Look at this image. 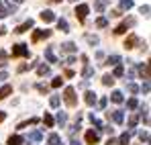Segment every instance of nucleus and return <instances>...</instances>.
<instances>
[{
	"label": "nucleus",
	"instance_id": "43",
	"mask_svg": "<svg viewBox=\"0 0 151 145\" xmlns=\"http://www.w3.org/2000/svg\"><path fill=\"white\" fill-rule=\"evenodd\" d=\"M70 145H82V143H80L78 139H72V143H70Z\"/></svg>",
	"mask_w": 151,
	"mask_h": 145
},
{
	"label": "nucleus",
	"instance_id": "45",
	"mask_svg": "<svg viewBox=\"0 0 151 145\" xmlns=\"http://www.w3.org/2000/svg\"><path fill=\"white\" fill-rule=\"evenodd\" d=\"M14 2H19V4H21V2H25V0H14Z\"/></svg>",
	"mask_w": 151,
	"mask_h": 145
},
{
	"label": "nucleus",
	"instance_id": "25",
	"mask_svg": "<svg viewBox=\"0 0 151 145\" xmlns=\"http://www.w3.org/2000/svg\"><path fill=\"white\" fill-rule=\"evenodd\" d=\"M86 41H88L90 45H98V37H96V35H88V37H86Z\"/></svg>",
	"mask_w": 151,
	"mask_h": 145
},
{
	"label": "nucleus",
	"instance_id": "11",
	"mask_svg": "<svg viewBox=\"0 0 151 145\" xmlns=\"http://www.w3.org/2000/svg\"><path fill=\"white\" fill-rule=\"evenodd\" d=\"M41 19H43L45 23H51V21H55V14H53L51 10H43V12H41Z\"/></svg>",
	"mask_w": 151,
	"mask_h": 145
},
{
	"label": "nucleus",
	"instance_id": "35",
	"mask_svg": "<svg viewBox=\"0 0 151 145\" xmlns=\"http://www.w3.org/2000/svg\"><path fill=\"white\" fill-rule=\"evenodd\" d=\"M123 74H125V70H123V66H119V68L114 70V76H116V78H121Z\"/></svg>",
	"mask_w": 151,
	"mask_h": 145
},
{
	"label": "nucleus",
	"instance_id": "42",
	"mask_svg": "<svg viewBox=\"0 0 151 145\" xmlns=\"http://www.w3.org/2000/svg\"><path fill=\"white\" fill-rule=\"evenodd\" d=\"M2 80H6V72H0V82Z\"/></svg>",
	"mask_w": 151,
	"mask_h": 145
},
{
	"label": "nucleus",
	"instance_id": "41",
	"mask_svg": "<svg viewBox=\"0 0 151 145\" xmlns=\"http://www.w3.org/2000/svg\"><path fill=\"white\" fill-rule=\"evenodd\" d=\"M98 104H100V108H104V106H106V98H100V102H98Z\"/></svg>",
	"mask_w": 151,
	"mask_h": 145
},
{
	"label": "nucleus",
	"instance_id": "16",
	"mask_svg": "<svg viewBox=\"0 0 151 145\" xmlns=\"http://www.w3.org/2000/svg\"><path fill=\"white\" fill-rule=\"evenodd\" d=\"M94 102H96V94H94V92H88V94H86V104L92 106Z\"/></svg>",
	"mask_w": 151,
	"mask_h": 145
},
{
	"label": "nucleus",
	"instance_id": "47",
	"mask_svg": "<svg viewBox=\"0 0 151 145\" xmlns=\"http://www.w3.org/2000/svg\"><path fill=\"white\" fill-rule=\"evenodd\" d=\"M72 2H76V0H72Z\"/></svg>",
	"mask_w": 151,
	"mask_h": 145
},
{
	"label": "nucleus",
	"instance_id": "33",
	"mask_svg": "<svg viewBox=\"0 0 151 145\" xmlns=\"http://www.w3.org/2000/svg\"><path fill=\"white\" fill-rule=\"evenodd\" d=\"M139 12H141L143 17H147V14H149V6H147V4H145V6H141V8H139Z\"/></svg>",
	"mask_w": 151,
	"mask_h": 145
},
{
	"label": "nucleus",
	"instance_id": "14",
	"mask_svg": "<svg viewBox=\"0 0 151 145\" xmlns=\"http://www.w3.org/2000/svg\"><path fill=\"white\" fill-rule=\"evenodd\" d=\"M10 92H12V86H2V88H0V100H2V98H6Z\"/></svg>",
	"mask_w": 151,
	"mask_h": 145
},
{
	"label": "nucleus",
	"instance_id": "21",
	"mask_svg": "<svg viewBox=\"0 0 151 145\" xmlns=\"http://www.w3.org/2000/svg\"><path fill=\"white\" fill-rule=\"evenodd\" d=\"M102 84H104V86H112V84H114V78H112V76H108V74H106V76H104V78H102Z\"/></svg>",
	"mask_w": 151,
	"mask_h": 145
},
{
	"label": "nucleus",
	"instance_id": "12",
	"mask_svg": "<svg viewBox=\"0 0 151 145\" xmlns=\"http://www.w3.org/2000/svg\"><path fill=\"white\" fill-rule=\"evenodd\" d=\"M137 43H139V37H137V35H131V37H129V39H127V43H125V47H135V45H137Z\"/></svg>",
	"mask_w": 151,
	"mask_h": 145
},
{
	"label": "nucleus",
	"instance_id": "9",
	"mask_svg": "<svg viewBox=\"0 0 151 145\" xmlns=\"http://www.w3.org/2000/svg\"><path fill=\"white\" fill-rule=\"evenodd\" d=\"M45 57H47L49 63H57V57H55V53H53V49H51V47L45 49Z\"/></svg>",
	"mask_w": 151,
	"mask_h": 145
},
{
	"label": "nucleus",
	"instance_id": "24",
	"mask_svg": "<svg viewBox=\"0 0 151 145\" xmlns=\"http://www.w3.org/2000/svg\"><path fill=\"white\" fill-rule=\"evenodd\" d=\"M84 78H90V76H94V68H90V66H86V68H84Z\"/></svg>",
	"mask_w": 151,
	"mask_h": 145
},
{
	"label": "nucleus",
	"instance_id": "8",
	"mask_svg": "<svg viewBox=\"0 0 151 145\" xmlns=\"http://www.w3.org/2000/svg\"><path fill=\"white\" fill-rule=\"evenodd\" d=\"M86 141H88V143H98V133H94V131H88V133H86Z\"/></svg>",
	"mask_w": 151,
	"mask_h": 145
},
{
	"label": "nucleus",
	"instance_id": "6",
	"mask_svg": "<svg viewBox=\"0 0 151 145\" xmlns=\"http://www.w3.org/2000/svg\"><path fill=\"white\" fill-rule=\"evenodd\" d=\"M108 2H110V0H96V2H94V10H96V12H104V8L108 6Z\"/></svg>",
	"mask_w": 151,
	"mask_h": 145
},
{
	"label": "nucleus",
	"instance_id": "18",
	"mask_svg": "<svg viewBox=\"0 0 151 145\" xmlns=\"http://www.w3.org/2000/svg\"><path fill=\"white\" fill-rule=\"evenodd\" d=\"M61 49H63V51H68V53H74V51H76V45L68 41V43H63V45H61Z\"/></svg>",
	"mask_w": 151,
	"mask_h": 145
},
{
	"label": "nucleus",
	"instance_id": "20",
	"mask_svg": "<svg viewBox=\"0 0 151 145\" xmlns=\"http://www.w3.org/2000/svg\"><path fill=\"white\" fill-rule=\"evenodd\" d=\"M119 61H121V57H119V55H112V57L106 59V66H116Z\"/></svg>",
	"mask_w": 151,
	"mask_h": 145
},
{
	"label": "nucleus",
	"instance_id": "39",
	"mask_svg": "<svg viewBox=\"0 0 151 145\" xmlns=\"http://www.w3.org/2000/svg\"><path fill=\"white\" fill-rule=\"evenodd\" d=\"M135 125H137V117H131V121H129V127H131V129H133V127H135Z\"/></svg>",
	"mask_w": 151,
	"mask_h": 145
},
{
	"label": "nucleus",
	"instance_id": "38",
	"mask_svg": "<svg viewBox=\"0 0 151 145\" xmlns=\"http://www.w3.org/2000/svg\"><path fill=\"white\" fill-rule=\"evenodd\" d=\"M127 90H129V92H137V90H139V88H137V86H135V84H129V86H127Z\"/></svg>",
	"mask_w": 151,
	"mask_h": 145
},
{
	"label": "nucleus",
	"instance_id": "5",
	"mask_svg": "<svg viewBox=\"0 0 151 145\" xmlns=\"http://www.w3.org/2000/svg\"><path fill=\"white\" fill-rule=\"evenodd\" d=\"M108 117L116 123V125H121L123 123V110H112V113H108Z\"/></svg>",
	"mask_w": 151,
	"mask_h": 145
},
{
	"label": "nucleus",
	"instance_id": "31",
	"mask_svg": "<svg viewBox=\"0 0 151 145\" xmlns=\"http://www.w3.org/2000/svg\"><path fill=\"white\" fill-rule=\"evenodd\" d=\"M2 66H6V53L0 49V68H2Z\"/></svg>",
	"mask_w": 151,
	"mask_h": 145
},
{
	"label": "nucleus",
	"instance_id": "44",
	"mask_svg": "<svg viewBox=\"0 0 151 145\" xmlns=\"http://www.w3.org/2000/svg\"><path fill=\"white\" fill-rule=\"evenodd\" d=\"M4 119H6V115H4V113L0 110V121H4Z\"/></svg>",
	"mask_w": 151,
	"mask_h": 145
},
{
	"label": "nucleus",
	"instance_id": "3",
	"mask_svg": "<svg viewBox=\"0 0 151 145\" xmlns=\"http://www.w3.org/2000/svg\"><path fill=\"white\" fill-rule=\"evenodd\" d=\"M88 12H90V6H88V4H80V6L76 8V17H78L80 21H84Z\"/></svg>",
	"mask_w": 151,
	"mask_h": 145
},
{
	"label": "nucleus",
	"instance_id": "17",
	"mask_svg": "<svg viewBox=\"0 0 151 145\" xmlns=\"http://www.w3.org/2000/svg\"><path fill=\"white\" fill-rule=\"evenodd\" d=\"M112 102H116V104H121V102H123V92H119V90H114V92H112Z\"/></svg>",
	"mask_w": 151,
	"mask_h": 145
},
{
	"label": "nucleus",
	"instance_id": "1",
	"mask_svg": "<svg viewBox=\"0 0 151 145\" xmlns=\"http://www.w3.org/2000/svg\"><path fill=\"white\" fill-rule=\"evenodd\" d=\"M12 55L14 57H27L29 55V47H27L25 43H19V45L12 47Z\"/></svg>",
	"mask_w": 151,
	"mask_h": 145
},
{
	"label": "nucleus",
	"instance_id": "15",
	"mask_svg": "<svg viewBox=\"0 0 151 145\" xmlns=\"http://www.w3.org/2000/svg\"><path fill=\"white\" fill-rule=\"evenodd\" d=\"M29 139H31V141H41V139H43V133H41V131H33V133L29 135Z\"/></svg>",
	"mask_w": 151,
	"mask_h": 145
},
{
	"label": "nucleus",
	"instance_id": "46",
	"mask_svg": "<svg viewBox=\"0 0 151 145\" xmlns=\"http://www.w3.org/2000/svg\"><path fill=\"white\" fill-rule=\"evenodd\" d=\"M51 2H59V0H51Z\"/></svg>",
	"mask_w": 151,
	"mask_h": 145
},
{
	"label": "nucleus",
	"instance_id": "40",
	"mask_svg": "<svg viewBox=\"0 0 151 145\" xmlns=\"http://www.w3.org/2000/svg\"><path fill=\"white\" fill-rule=\"evenodd\" d=\"M147 139H149V135H147V133L143 131V133H141V141H147Z\"/></svg>",
	"mask_w": 151,
	"mask_h": 145
},
{
	"label": "nucleus",
	"instance_id": "19",
	"mask_svg": "<svg viewBox=\"0 0 151 145\" xmlns=\"http://www.w3.org/2000/svg\"><path fill=\"white\" fill-rule=\"evenodd\" d=\"M129 141H131V135L129 133H123L121 139H119V145H129Z\"/></svg>",
	"mask_w": 151,
	"mask_h": 145
},
{
	"label": "nucleus",
	"instance_id": "26",
	"mask_svg": "<svg viewBox=\"0 0 151 145\" xmlns=\"http://www.w3.org/2000/svg\"><path fill=\"white\" fill-rule=\"evenodd\" d=\"M37 72H39V76H49V68H47V66H39Z\"/></svg>",
	"mask_w": 151,
	"mask_h": 145
},
{
	"label": "nucleus",
	"instance_id": "34",
	"mask_svg": "<svg viewBox=\"0 0 151 145\" xmlns=\"http://www.w3.org/2000/svg\"><path fill=\"white\" fill-rule=\"evenodd\" d=\"M96 25H98V27H106V25H108V21H106L104 17H100V19L96 21Z\"/></svg>",
	"mask_w": 151,
	"mask_h": 145
},
{
	"label": "nucleus",
	"instance_id": "23",
	"mask_svg": "<svg viewBox=\"0 0 151 145\" xmlns=\"http://www.w3.org/2000/svg\"><path fill=\"white\" fill-rule=\"evenodd\" d=\"M65 121H68V115L65 113H57V123L59 125H65Z\"/></svg>",
	"mask_w": 151,
	"mask_h": 145
},
{
	"label": "nucleus",
	"instance_id": "30",
	"mask_svg": "<svg viewBox=\"0 0 151 145\" xmlns=\"http://www.w3.org/2000/svg\"><path fill=\"white\" fill-rule=\"evenodd\" d=\"M127 108H137V98H131L127 102Z\"/></svg>",
	"mask_w": 151,
	"mask_h": 145
},
{
	"label": "nucleus",
	"instance_id": "10",
	"mask_svg": "<svg viewBox=\"0 0 151 145\" xmlns=\"http://www.w3.org/2000/svg\"><path fill=\"white\" fill-rule=\"evenodd\" d=\"M57 29L61 33H68L70 31V25H68V21H63V19H57Z\"/></svg>",
	"mask_w": 151,
	"mask_h": 145
},
{
	"label": "nucleus",
	"instance_id": "29",
	"mask_svg": "<svg viewBox=\"0 0 151 145\" xmlns=\"http://www.w3.org/2000/svg\"><path fill=\"white\" fill-rule=\"evenodd\" d=\"M6 14H10V12H8V6H4V4L0 2V17H6Z\"/></svg>",
	"mask_w": 151,
	"mask_h": 145
},
{
	"label": "nucleus",
	"instance_id": "37",
	"mask_svg": "<svg viewBox=\"0 0 151 145\" xmlns=\"http://www.w3.org/2000/svg\"><path fill=\"white\" fill-rule=\"evenodd\" d=\"M141 90H143V94H147V92H149V82H147V80L143 82V86H141Z\"/></svg>",
	"mask_w": 151,
	"mask_h": 145
},
{
	"label": "nucleus",
	"instance_id": "36",
	"mask_svg": "<svg viewBox=\"0 0 151 145\" xmlns=\"http://www.w3.org/2000/svg\"><path fill=\"white\" fill-rule=\"evenodd\" d=\"M61 82H63V80H61V78H55V80H53V84H51V86H53V88H59V86H61Z\"/></svg>",
	"mask_w": 151,
	"mask_h": 145
},
{
	"label": "nucleus",
	"instance_id": "27",
	"mask_svg": "<svg viewBox=\"0 0 151 145\" xmlns=\"http://www.w3.org/2000/svg\"><path fill=\"white\" fill-rule=\"evenodd\" d=\"M121 6L127 8V10H129V8H133V0H121Z\"/></svg>",
	"mask_w": 151,
	"mask_h": 145
},
{
	"label": "nucleus",
	"instance_id": "7",
	"mask_svg": "<svg viewBox=\"0 0 151 145\" xmlns=\"http://www.w3.org/2000/svg\"><path fill=\"white\" fill-rule=\"evenodd\" d=\"M31 27H33V21L29 19V21H25L21 27H17V29H14V33H25V31H29V29H31Z\"/></svg>",
	"mask_w": 151,
	"mask_h": 145
},
{
	"label": "nucleus",
	"instance_id": "2",
	"mask_svg": "<svg viewBox=\"0 0 151 145\" xmlns=\"http://www.w3.org/2000/svg\"><path fill=\"white\" fill-rule=\"evenodd\" d=\"M65 104H68V106H76V90L72 86L65 88Z\"/></svg>",
	"mask_w": 151,
	"mask_h": 145
},
{
	"label": "nucleus",
	"instance_id": "4",
	"mask_svg": "<svg viewBox=\"0 0 151 145\" xmlns=\"http://www.w3.org/2000/svg\"><path fill=\"white\" fill-rule=\"evenodd\" d=\"M51 31H47V29H39V31H35L33 33V41L37 43V41H41V39H45V37H49Z\"/></svg>",
	"mask_w": 151,
	"mask_h": 145
},
{
	"label": "nucleus",
	"instance_id": "32",
	"mask_svg": "<svg viewBox=\"0 0 151 145\" xmlns=\"http://www.w3.org/2000/svg\"><path fill=\"white\" fill-rule=\"evenodd\" d=\"M43 121H45L47 127H53V117H51V115H45V119H43Z\"/></svg>",
	"mask_w": 151,
	"mask_h": 145
},
{
	"label": "nucleus",
	"instance_id": "13",
	"mask_svg": "<svg viewBox=\"0 0 151 145\" xmlns=\"http://www.w3.org/2000/svg\"><path fill=\"white\" fill-rule=\"evenodd\" d=\"M23 143H25V139L19 137V135H12V137L8 139V145H23Z\"/></svg>",
	"mask_w": 151,
	"mask_h": 145
},
{
	"label": "nucleus",
	"instance_id": "22",
	"mask_svg": "<svg viewBox=\"0 0 151 145\" xmlns=\"http://www.w3.org/2000/svg\"><path fill=\"white\" fill-rule=\"evenodd\" d=\"M59 143H61L59 135H55V133H53V135H49V145H59Z\"/></svg>",
	"mask_w": 151,
	"mask_h": 145
},
{
	"label": "nucleus",
	"instance_id": "28",
	"mask_svg": "<svg viewBox=\"0 0 151 145\" xmlns=\"http://www.w3.org/2000/svg\"><path fill=\"white\" fill-rule=\"evenodd\" d=\"M49 104H51V106H53V108H57V106H59V96H51Z\"/></svg>",
	"mask_w": 151,
	"mask_h": 145
}]
</instances>
